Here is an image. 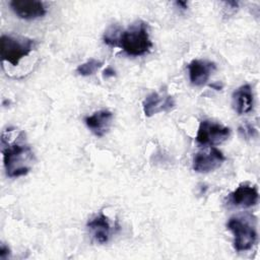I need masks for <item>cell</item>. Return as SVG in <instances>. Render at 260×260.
I'll list each match as a JSON object with an SVG mask.
<instances>
[{"label": "cell", "instance_id": "15", "mask_svg": "<svg viewBox=\"0 0 260 260\" xmlns=\"http://www.w3.org/2000/svg\"><path fill=\"white\" fill-rule=\"evenodd\" d=\"M119 28L117 26H111L104 36V42L109 46H118L119 42Z\"/></svg>", "mask_w": 260, "mask_h": 260}, {"label": "cell", "instance_id": "3", "mask_svg": "<svg viewBox=\"0 0 260 260\" xmlns=\"http://www.w3.org/2000/svg\"><path fill=\"white\" fill-rule=\"evenodd\" d=\"M251 217L233 216L229 219L226 226L234 235V248L238 252L252 249L257 241V232Z\"/></svg>", "mask_w": 260, "mask_h": 260}, {"label": "cell", "instance_id": "13", "mask_svg": "<svg viewBox=\"0 0 260 260\" xmlns=\"http://www.w3.org/2000/svg\"><path fill=\"white\" fill-rule=\"evenodd\" d=\"M233 106L239 115L250 113L253 110L254 98L250 84H244L234 92Z\"/></svg>", "mask_w": 260, "mask_h": 260}, {"label": "cell", "instance_id": "6", "mask_svg": "<svg viewBox=\"0 0 260 260\" xmlns=\"http://www.w3.org/2000/svg\"><path fill=\"white\" fill-rule=\"evenodd\" d=\"M224 160L225 156L222 154V152L219 149L210 146L194 155L193 170L197 173L207 174L218 169Z\"/></svg>", "mask_w": 260, "mask_h": 260}, {"label": "cell", "instance_id": "5", "mask_svg": "<svg viewBox=\"0 0 260 260\" xmlns=\"http://www.w3.org/2000/svg\"><path fill=\"white\" fill-rule=\"evenodd\" d=\"M230 134L229 127L210 120H203L197 130L196 141L201 145H216L224 142Z\"/></svg>", "mask_w": 260, "mask_h": 260}, {"label": "cell", "instance_id": "17", "mask_svg": "<svg viewBox=\"0 0 260 260\" xmlns=\"http://www.w3.org/2000/svg\"><path fill=\"white\" fill-rule=\"evenodd\" d=\"M9 254H10L9 248H8L7 246H5L4 244H2V245H1V249H0V258H1L2 260H4V259L8 258Z\"/></svg>", "mask_w": 260, "mask_h": 260}, {"label": "cell", "instance_id": "10", "mask_svg": "<svg viewBox=\"0 0 260 260\" xmlns=\"http://www.w3.org/2000/svg\"><path fill=\"white\" fill-rule=\"evenodd\" d=\"M216 65L208 60H192L188 65L189 78L193 85H204L215 71Z\"/></svg>", "mask_w": 260, "mask_h": 260}, {"label": "cell", "instance_id": "18", "mask_svg": "<svg viewBox=\"0 0 260 260\" xmlns=\"http://www.w3.org/2000/svg\"><path fill=\"white\" fill-rule=\"evenodd\" d=\"M116 75V72H115V70L113 69V68H111V67H108V68H106L105 70H104V76L105 77H113V76H115Z\"/></svg>", "mask_w": 260, "mask_h": 260}, {"label": "cell", "instance_id": "7", "mask_svg": "<svg viewBox=\"0 0 260 260\" xmlns=\"http://www.w3.org/2000/svg\"><path fill=\"white\" fill-rule=\"evenodd\" d=\"M175 107V100L167 92L152 91L145 96L142 108L146 117H151L160 112H169Z\"/></svg>", "mask_w": 260, "mask_h": 260}, {"label": "cell", "instance_id": "12", "mask_svg": "<svg viewBox=\"0 0 260 260\" xmlns=\"http://www.w3.org/2000/svg\"><path fill=\"white\" fill-rule=\"evenodd\" d=\"M87 228L94 241L99 244H106L110 240L112 228L108 217L105 214L100 213L91 218L87 222Z\"/></svg>", "mask_w": 260, "mask_h": 260}, {"label": "cell", "instance_id": "11", "mask_svg": "<svg viewBox=\"0 0 260 260\" xmlns=\"http://www.w3.org/2000/svg\"><path fill=\"white\" fill-rule=\"evenodd\" d=\"M113 121V113L108 110L94 112L90 116L84 118L87 128L98 137H103L109 130Z\"/></svg>", "mask_w": 260, "mask_h": 260}, {"label": "cell", "instance_id": "4", "mask_svg": "<svg viewBox=\"0 0 260 260\" xmlns=\"http://www.w3.org/2000/svg\"><path fill=\"white\" fill-rule=\"evenodd\" d=\"M34 46L35 42L31 39L2 35L0 39L1 59L16 66L23 57L27 56L32 51Z\"/></svg>", "mask_w": 260, "mask_h": 260}, {"label": "cell", "instance_id": "8", "mask_svg": "<svg viewBox=\"0 0 260 260\" xmlns=\"http://www.w3.org/2000/svg\"><path fill=\"white\" fill-rule=\"evenodd\" d=\"M12 11L21 19L31 20L47 13L45 4L37 0H12L9 3Z\"/></svg>", "mask_w": 260, "mask_h": 260}, {"label": "cell", "instance_id": "1", "mask_svg": "<svg viewBox=\"0 0 260 260\" xmlns=\"http://www.w3.org/2000/svg\"><path fill=\"white\" fill-rule=\"evenodd\" d=\"M1 151L8 177H21L30 171L34 162V152L23 132L20 131L11 138V129L4 131L1 136Z\"/></svg>", "mask_w": 260, "mask_h": 260}, {"label": "cell", "instance_id": "9", "mask_svg": "<svg viewBox=\"0 0 260 260\" xmlns=\"http://www.w3.org/2000/svg\"><path fill=\"white\" fill-rule=\"evenodd\" d=\"M258 199L259 194L257 188L248 184H241L228 196L229 204L236 207L245 208L256 205Z\"/></svg>", "mask_w": 260, "mask_h": 260}, {"label": "cell", "instance_id": "14", "mask_svg": "<svg viewBox=\"0 0 260 260\" xmlns=\"http://www.w3.org/2000/svg\"><path fill=\"white\" fill-rule=\"evenodd\" d=\"M103 66V61L98 59H89L86 62L80 64L76 68V72L81 76H89L96 72Z\"/></svg>", "mask_w": 260, "mask_h": 260}, {"label": "cell", "instance_id": "2", "mask_svg": "<svg viewBox=\"0 0 260 260\" xmlns=\"http://www.w3.org/2000/svg\"><path fill=\"white\" fill-rule=\"evenodd\" d=\"M118 47L129 56H142L150 51L152 43L149 38L147 23L138 21L120 34Z\"/></svg>", "mask_w": 260, "mask_h": 260}, {"label": "cell", "instance_id": "19", "mask_svg": "<svg viewBox=\"0 0 260 260\" xmlns=\"http://www.w3.org/2000/svg\"><path fill=\"white\" fill-rule=\"evenodd\" d=\"M176 4H177V5H179V6H181L183 9H186V8L188 7L187 2H185V1H177V2H176Z\"/></svg>", "mask_w": 260, "mask_h": 260}, {"label": "cell", "instance_id": "16", "mask_svg": "<svg viewBox=\"0 0 260 260\" xmlns=\"http://www.w3.org/2000/svg\"><path fill=\"white\" fill-rule=\"evenodd\" d=\"M239 132L242 134L243 137L249 139V138H254L257 136V131L255 128H253L252 125L250 124H245L243 126L239 127Z\"/></svg>", "mask_w": 260, "mask_h": 260}]
</instances>
